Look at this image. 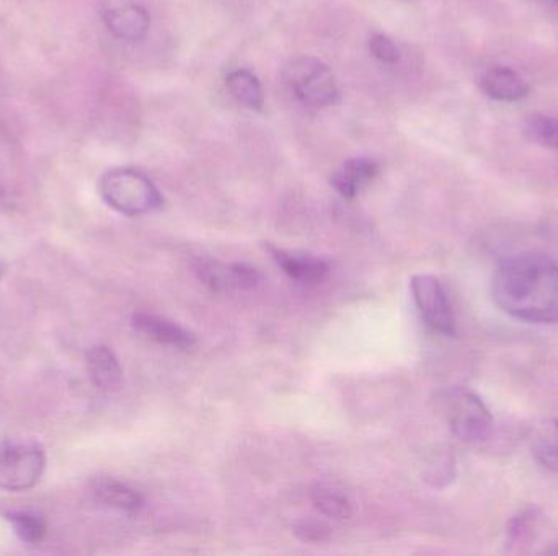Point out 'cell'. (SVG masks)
<instances>
[{
	"instance_id": "cell-1",
	"label": "cell",
	"mask_w": 558,
	"mask_h": 556,
	"mask_svg": "<svg viewBox=\"0 0 558 556\" xmlns=\"http://www.w3.org/2000/svg\"><path fill=\"white\" fill-rule=\"evenodd\" d=\"M492 294L511 317L558 323V265L549 256L519 253L501 261L493 274Z\"/></svg>"
},
{
	"instance_id": "cell-2",
	"label": "cell",
	"mask_w": 558,
	"mask_h": 556,
	"mask_svg": "<svg viewBox=\"0 0 558 556\" xmlns=\"http://www.w3.org/2000/svg\"><path fill=\"white\" fill-rule=\"evenodd\" d=\"M98 190L103 201L124 216H144L164 206V196L151 178L133 168L108 170L100 178Z\"/></svg>"
},
{
	"instance_id": "cell-3",
	"label": "cell",
	"mask_w": 558,
	"mask_h": 556,
	"mask_svg": "<svg viewBox=\"0 0 558 556\" xmlns=\"http://www.w3.org/2000/svg\"><path fill=\"white\" fill-rule=\"evenodd\" d=\"M284 82L302 105L328 108L337 105L340 89L332 69L314 56H299L283 71Z\"/></svg>"
},
{
	"instance_id": "cell-4",
	"label": "cell",
	"mask_w": 558,
	"mask_h": 556,
	"mask_svg": "<svg viewBox=\"0 0 558 556\" xmlns=\"http://www.w3.org/2000/svg\"><path fill=\"white\" fill-rule=\"evenodd\" d=\"M444 415L454 436L469 444H479L492 436L493 418L475 393L451 389L441 397Z\"/></svg>"
},
{
	"instance_id": "cell-5",
	"label": "cell",
	"mask_w": 558,
	"mask_h": 556,
	"mask_svg": "<svg viewBox=\"0 0 558 556\" xmlns=\"http://www.w3.org/2000/svg\"><path fill=\"white\" fill-rule=\"evenodd\" d=\"M45 452L36 444H4L0 447V490L27 491L45 472Z\"/></svg>"
},
{
	"instance_id": "cell-6",
	"label": "cell",
	"mask_w": 558,
	"mask_h": 556,
	"mask_svg": "<svg viewBox=\"0 0 558 556\" xmlns=\"http://www.w3.org/2000/svg\"><path fill=\"white\" fill-rule=\"evenodd\" d=\"M412 292L426 325L441 335L456 336V318L439 279L431 274H417L412 278Z\"/></svg>"
},
{
	"instance_id": "cell-7",
	"label": "cell",
	"mask_w": 558,
	"mask_h": 556,
	"mask_svg": "<svg viewBox=\"0 0 558 556\" xmlns=\"http://www.w3.org/2000/svg\"><path fill=\"white\" fill-rule=\"evenodd\" d=\"M379 175V165L374 160L359 157L343 162L333 172L330 183L338 195L346 199H353L376 180Z\"/></svg>"
},
{
	"instance_id": "cell-8",
	"label": "cell",
	"mask_w": 558,
	"mask_h": 556,
	"mask_svg": "<svg viewBox=\"0 0 558 556\" xmlns=\"http://www.w3.org/2000/svg\"><path fill=\"white\" fill-rule=\"evenodd\" d=\"M134 330L146 336L147 340L155 341L159 345L173 346V348H190L195 345V336L190 331L165 318L151 314H134Z\"/></svg>"
},
{
	"instance_id": "cell-9",
	"label": "cell",
	"mask_w": 558,
	"mask_h": 556,
	"mask_svg": "<svg viewBox=\"0 0 558 556\" xmlns=\"http://www.w3.org/2000/svg\"><path fill=\"white\" fill-rule=\"evenodd\" d=\"M108 30L123 41H141L151 28V15L139 5H124L103 15Z\"/></svg>"
},
{
	"instance_id": "cell-10",
	"label": "cell",
	"mask_w": 558,
	"mask_h": 556,
	"mask_svg": "<svg viewBox=\"0 0 558 556\" xmlns=\"http://www.w3.org/2000/svg\"><path fill=\"white\" fill-rule=\"evenodd\" d=\"M92 493L97 501L116 511L134 514L144 506V498L131 486L124 485L115 478L102 477L92 483Z\"/></svg>"
},
{
	"instance_id": "cell-11",
	"label": "cell",
	"mask_w": 558,
	"mask_h": 556,
	"mask_svg": "<svg viewBox=\"0 0 558 556\" xmlns=\"http://www.w3.org/2000/svg\"><path fill=\"white\" fill-rule=\"evenodd\" d=\"M480 87L487 97L500 102H516L527 97V93L531 90L526 80L508 67H496L487 72L482 77Z\"/></svg>"
},
{
	"instance_id": "cell-12",
	"label": "cell",
	"mask_w": 558,
	"mask_h": 556,
	"mask_svg": "<svg viewBox=\"0 0 558 556\" xmlns=\"http://www.w3.org/2000/svg\"><path fill=\"white\" fill-rule=\"evenodd\" d=\"M87 367L90 379L98 389L115 392L123 382V369L116 359L115 353L107 346H95L87 353Z\"/></svg>"
},
{
	"instance_id": "cell-13",
	"label": "cell",
	"mask_w": 558,
	"mask_h": 556,
	"mask_svg": "<svg viewBox=\"0 0 558 556\" xmlns=\"http://www.w3.org/2000/svg\"><path fill=\"white\" fill-rule=\"evenodd\" d=\"M271 255L275 258L279 268L288 274L289 278L299 281V283H320L327 278L328 271H330L324 260L312 258V256L293 255V253L276 250V248H271Z\"/></svg>"
},
{
	"instance_id": "cell-14",
	"label": "cell",
	"mask_w": 558,
	"mask_h": 556,
	"mask_svg": "<svg viewBox=\"0 0 558 556\" xmlns=\"http://www.w3.org/2000/svg\"><path fill=\"white\" fill-rule=\"evenodd\" d=\"M226 85L232 97L250 110L262 111L265 105V93L262 84L253 72L247 69H235L226 77Z\"/></svg>"
},
{
	"instance_id": "cell-15",
	"label": "cell",
	"mask_w": 558,
	"mask_h": 556,
	"mask_svg": "<svg viewBox=\"0 0 558 556\" xmlns=\"http://www.w3.org/2000/svg\"><path fill=\"white\" fill-rule=\"evenodd\" d=\"M532 454L542 467L558 475V420L542 424L532 442Z\"/></svg>"
},
{
	"instance_id": "cell-16",
	"label": "cell",
	"mask_w": 558,
	"mask_h": 556,
	"mask_svg": "<svg viewBox=\"0 0 558 556\" xmlns=\"http://www.w3.org/2000/svg\"><path fill=\"white\" fill-rule=\"evenodd\" d=\"M310 501L320 514L338 519V521L348 519L353 512L351 511L350 499L346 498L345 493L335 490L332 486H315L310 493Z\"/></svg>"
},
{
	"instance_id": "cell-17",
	"label": "cell",
	"mask_w": 558,
	"mask_h": 556,
	"mask_svg": "<svg viewBox=\"0 0 558 556\" xmlns=\"http://www.w3.org/2000/svg\"><path fill=\"white\" fill-rule=\"evenodd\" d=\"M10 524L15 529V534L27 543H38L45 539L46 524L45 517L38 512L14 511L7 514Z\"/></svg>"
},
{
	"instance_id": "cell-18",
	"label": "cell",
	"mask_w": 558,
	"mask_h": 556,
	"mask_svg": "<svg viewBox=\"0 0 558 556\" xmlns=\"http://www.w3.org/2000/svg\"><path fill=\"white\" fill-rule=\"evenodd\" d=\"M526 136L531 141L539 142L542 146L558 151V120L545 115H534L526 121L524 126Z\"/></svg>"
},
{
	"instance_id": "cell-19",
	"label": "cell",
	"mask_w": 558,
	"mask_h": 556,
	"mask_svg": "<svg viewBox=\"0 0 558 556\" xmlns=\"http://www.w3.org/2000/svg\"><path fill=\"white\" fill-rule=\"evenodd\" d=\"M293 532L297 539L306 543L327 542L332 537V529L319 519H299L294 522Z\"/></svg>"
},
{
	"instance_id": "cell-20",
	"label": "cell",
	"mask_w": 558,
	"mask_h": 556,
	"mask_svg": "<svg viewBox=\"0 0 558 556\" xmlns=\"http://www.w3.org/2000/svg\"><path fill=\"white\" fill-rule=\"evenodd\" d=\"M369 51L382 64L392 66V64H397L400 61V51L397 45L390 40L389 36L381 35V33L371 36Z\"/></svg>"
},
{
	"instance_id": "cell-21",
	"label": "cell",
	"mask_w": 558,
	"mask_h": 556,
	"mask_svg": "<svg viewBox=\"0 0 558 556\" xmlns=\"http://www.w3.org/2000/svg\"><path fill=\"white\" fill-rule=\"evenodd\" d=\"M557 2H558V0H557Z\"/></svg>"
}]
</instances>
